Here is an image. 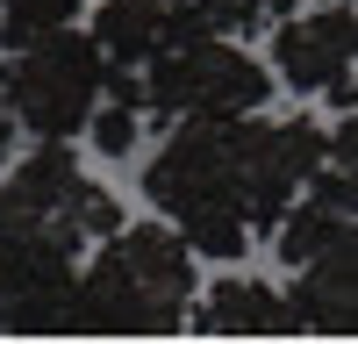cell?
I'll return each mask as SVG.
<instances>
[{
    "label": "cell",
    "mask_w": 358,
    "mask_h": 344,
    "mask_svg": "<svg viewBox=\"0 0 358 344\" xmlns=\"http://www.w3.org/2000/svg\"><path fill=\"white\" fill-rule=\"evenodd\" d=\"M201 294L194 251L165 222H122L115 237L86 244L72 337H172Z\"/></svg>",
    "instance_id": "1"
},
{
    "label": "cell",
    "mask_w": 358,
    "mask_h": 344,
    "mask_svg": "<svg viewBox=\"0 0 358 344\" xmlns=\"http://www.w3.org/2000/svg\"><path fill=\"white\" fill-rule=\"evenodd\" d=\"M143 194H151V208L172 215V229L187 237L194 258L229 266V258L251 251V222H244L236 172H229V115L222 122H179L143 165Z\"/></svg>",
    "instance_id": "2"
},
{
    "label": "cell",
    "mask_w": 358,
    "mask_h": 344,
    "mask_svg": "<svg viewBox=\"0 0 358 344\" xmlns=\"http://www.w3.org/2000/svg\"><path fill=\"white\" fill-rule=\"evenodd\" d=\"M136 86L143 115L158 122H222V115H251L273 101V65L229 36H201V43H158L136 65Z\"/></svg>",
    "instance_id": "3"
},
{
    "label": "cell",
    "mask_w": 358,
    "mask_h": 344,
    "mask_svg": "<svg viewBox=\"0 0 358 344\" xmlns=\"http://www.w3.org/2000/svg\"><path fill=\"white\" fill-rule=\"evenodd\" d=\"M108 86V57L94 50L86 29H43L0 57V108L29 136H79Z\"/></svg>",
    "instance_id": "4"
},
{
    "label": "cell",
    "mask_w": 358,
    "mask_h": 344,
    "mask_svg": "<svg viewBox=\"0 0 358 344\" xmlns=\"http://www.w3.org/2000/svg\"><path fill=\"white\" fill-rule=\"evenodd\" d=\"M86 244L65 222H0V330L8 337H72Z\"/></svg>",
    "instance_id": "5"
},
{
    "label": "cell",
    "mask_w": 358,
    "mask_h": 344,
    "mask_svg": "<svg viewBox=\"0 0 358 344\" xmlns=\"http://www.w3.org/2000/svg\"><path fill=\"white\" fill-rule=\"evenodd\" d=\"M273 36V72L301 94H322L337 115L351 108V50H358V22L351 8H308V15H287Z\"/></svg>",
    "instance_id": "6"
},
{
    "label": "cell",
    "mask_w": 358,
    "mask_h": 344,
    "mask_svg": "<svg viewBox=\"0 0 358 344\" xmlns=\"http://www.w3.org/2000/svg\"><path fill=\"white\" fill-rule=\"evenodd\" d=\"M287 301H294V323L315 330V337H351L358 330V244H351V229L294 266Z\"/></svg>",
    "instance_id": "7"
},
{
    "label": "cell",
    "mask_w": 358,
    "mask_h": 344,
    "mask_svg": "<svg viewBox=\"0 0 358 344\" xmlns=\"http://www.w3.org/2000/svg\"><path fill=\"white\" fill-rule=\"evenodd\" d=\"M0 222H57L72 187L86 180L72 136H36V151H22L15 165H0Z\"/></svg>",
    "instance_id": "8"
},
{
    "label": "cell",
    "mask_w": 358,
    "mask_h": 344,
    "mask_svg": "<svg viewBox=\"0 0 358 344\" xmlns=\"http://www.w3.org/2000/svg\"><path fill=\"white\" fill-rule=\"evenodd\" d=\"M194 330L201 337H301L294 301L280 294V287H265V280H244V273H222L201 294Z\"/></svg>",
    "instance_id": "9"
},
{
    "label": "cell",
    "mask_w": 358,
    "mask_h": 344,
    "mask_svg": "<svg viewBox=\"0 0 358 344\" xmlns=\"http://www.w3.org/2000/svg\"><path fill=\"white\" fill-rule=\"evenodd\" d=\"M94 50L108 57V65H143V57L158 50V36H165V0H101L94 8Z\"/></svg>",
    "instance_id": "10"
},
{
    "label": "cell",
    "mask_w": 358,
    "mask_h": 344,
    "mask_svg": "<svg viewBox=\"0 0 358 344\" xmlns=\"http://www.w3.org/2000/svg\"><path fill=\"white\" fill-rule=\"evenodd\" d=\"M136 129H143V101L108 94V86H101L94 115H86V136H94V151H101V158H129V151H136Z\"/></svg>",
    "instance_id": "11"
},
{
    "label": "cell",
    "mask_w": 358,
    "mask_h": 344,
    "mask_svg": "<svg viewBox=\"0 0 358 344\" xmlns=\"http://www.w3.org/2000/svg\"><path fill=\"white\" fill-rule=\"evenodd\" d=\"M86 15V0H0V50H15L43 29H65Z\"/></svg>",
    "instance_id": "12"
},
{
    "label": "cell",
    "mask_w": 358,
    "mask_h": 344,
    "mask_svg": "<svg viewBox=\"0 0 358 344\" xmlns=\"http://www.w3.org/2000/svg\"><path fill=\"white\" fill-rule=\"evenodd\" d=\"M201 36H236L229 0H165V36L158 43H201Z\"/></svg>",
    "instance_id": "13"
},
{
    "label": "cell",
    "mask_w": 358,
    "mask_h": 344,
    "mask_svg": "<svg viewBox=\"0 0 358 344\" xmlns=\"http://www.w3.org/2000/svg\"><path fill=\"white\" fill-rule=\"evenodd\" d=\"M72 229L79 244H101V237H115V229H122V208H115V194L108 187H94V180H79L72 187V201H65V215H57Z\"/></svg>",
    "instance_id": "14"
},
{
    "label": "cell",
    "mask_w": 358,
    "mask_h": 344,
    "mask_svg": "<svg viewBox=\"0 0 358 344\" xmlns=\"http://www.w3.org/2000/svg\"><path fill=\"white\" fill-rule=\"evenodd\" d=\"M301 0H229V15H236V36H258V29H280Z\"/></svg>",
    "instance_id": "15"
},
{
    "label": "cell",
    "mask_w": 358,
    "mask_h": 344,
    "mask_svg": "<svg viewBox=\"0 0 358 344\" xmlns=\"http://www.w3.org/2000/svg\"><path fill=\"white\" fill-rule=\"evenodd\" d=\"M8 158H15V115L0 108V165H8Z\"/></svg>",
    "instance_id": "16"
},
{
    "label": "cell",
    "mask_w": 358,
    "mask_h": 344,
    "mask_svg": "<svg viewBox=\"0 0 358 344\" xmlns=\"http://www.w3.org/2000/svg\"><path fill=\"white\" fill-rule=\"evenodd\" d=\"M315 8H351V0H315Z\"/></svg>",
    "instance_id": "17"
}]
</instances>
